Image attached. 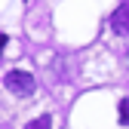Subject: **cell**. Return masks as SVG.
Returning <instances> with one entry per match:
<instances>
[{
	"mask_svg": "<svg viewBox=\"0 0 129 129\" xmlns=\"http://www.w3.org/2000/svg\"><path fill=\"white\" fill-rule=\"evenodd\" d=\"M111 28H114V34H120V37L129 34V3H123V6L114 9V15H111Z\"/></svg>",
	"mask_w": 129,
	"mask_h": 129,
	"instance_id": "obj_2",
	"label": "cell"
},
{
	"mask_svg": "<svg viewBox=\"0 0 129 129\" xmlns=\"http://www.w3.org/2000/svg\"><path fill=\"white\" fill-rule=\"evenodd\" d=\"M120 123H129V99L120 102Z\"/></svg>",
	"mask_w": 129,
	"mask_h": 129,
	"instance_id": "obj_4",
	"label": "cell"
},
{
	"mask_svg": "<svg viewBox=\"0 0 129 129\" xmlns=\"http://www.w3.org/2000/svg\"><path fill=\"white\" fill-rule=\"evenodd\" d=\"M25 129H52V117H49V114H43V117H37V120H31Z\"/></svg>",
	"mask_w": 129,
	"mask_h": 129,
	"instance_id": "obj_3",
	"label": "cell"
},
{
	"mask_svg": "<svg viewBox=\"0 0 129 129\" xmlns=\"http://www.w3.org/2000/svg\"><path fill=\"white\" fill-rule=\"evenodd\" d=\"M3 83H6V89L12 92V95H22V99H25V95H31V92H34V77H31L28 71H9L6 77H3Z\"/></svg>",
	"mask_w": 129,
	"mask_h": 129,
	"instance_id": "obj_1",
	"label": "cell"
}]
</instances>
